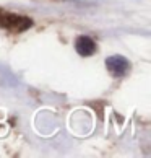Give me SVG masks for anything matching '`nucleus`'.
I'll use <instances>...</instances> for the list:
<instances>
[{
  "mask_svg": "<svg viewBox=\"0 0 151 158\" xmlns=\"http://www.w3.org/2000/svg\"><path fill=\"white\" fill-rule=\"evenodd\" d=\"M0 25L3 28H7L8 31H15V33H21L31 28L33 21L26 16H20V15H13V13H3L0 11Z\"/></svg>",
  "mask_w": 151,
  "mask_h": 158,
  "instance_id": "f257e3e1",
  "label": "nucleus"
},
{
  "mask_svg": "<svg viewBox=\"0 0 151 158\" xmlns=\"http://www.w3.org/2000/svg\"><path fill=\"white\" fill-rule=\"evenodd\" d=\"M106 67L114 77H124V75L129 73L130 64L122 56H111L106 59Z\"/></svg>",
  "mask_w": 151,
  "mask_h": 158,
  "instance_id": "f03ea898",
  "label": "nucleus"
},
{
  "mask_svg": "<svg viewBox=\"0 0 151 158\" xmlns=\"http://www.w3.org/2000/svg\"><path fill=\"white\" fill-rule=\"evenodd\" d=\"M75 49L81 57H89L96 52V43L89 36H78L75 41Z\"/></svg>",
  "mask_w": 151,
  "mask_h": 158,
  "instance_id": "7ed1b4c3",
  "label": "nucleus"
}]
</instances>
